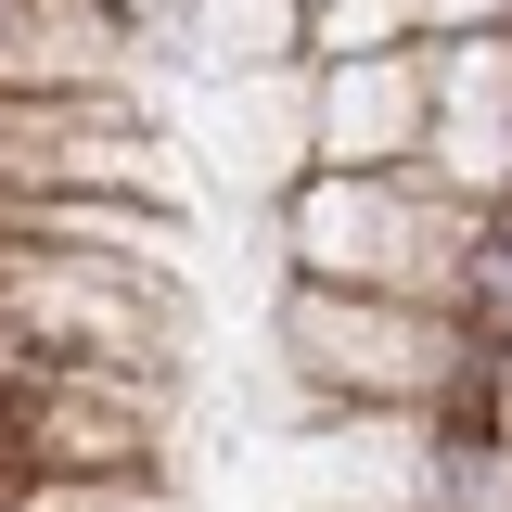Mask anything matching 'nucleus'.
Returning a JSON list of instances; mask_svg holds the SVG:
<instances>
[{
	"label": "nucleus",
	"mask_w": 512,
	"mask_h": 512,
	"mask_svg": "<svg viewBox=\"0 0 512 512\" xmlns=\"http://www.w3.org/2000/svg\"><path fill=\"white\" fill-rule=\"evenodd\" d=\"M269 231L295 282H359V295H461V244H474V205L436 167H295L269 192Z\"/></svg>",
	"instance_id": "1"
},
{
	"label": "nucleus",
	"mask_w": 512,
	"mask_h": 512,
	"mask_svg": "<svg viewBox=\"0 0 512 512\" xmlns=\"http://www.w3.org/2000/svg\"><path fill=\"white\" fill-rule=\"evenodd\" d=\"M461 320L423 295H359V282H295L269 295V359L295 372V397H346V410H436V384L461 372Z\"/></svg>",
	"instance_id": "2"
},
{
	"label": "nucleus",
	"mask_w": 512,
	"mask_h": 512,
	"mask_svg": "<svg viewBox=\"0 0 512 512\" xmlns=\"http://www.w3.org/2000/svg\"><path fill=\"white\" fill-rule=\"evenodd\" d=\"M180 359H39L0 384V474H167Z\"/></svg>",
	"instance_id": "3"
},
{
	"label": "nucleus",
	"mask_w": 512,
	"mask_h": 512,
	"mask_svg": "<svg viewBox=\"0 0 512 512\" xmlns=\"http://www.w3.org/2000/svg\"><path fill=\"white\" fill-rule=\"evenodd\" d=\"M0 192H128L192 218L154 90H0Z\"/></svg>",
	"instance_id": "4"
},
{
	"label": "nucleus",
	"mask_w": 512,
	"mask_h": 512,
	"mask_svg": "<svg viewBox=\"0 0 512 512\" xmlns=\"http://www.w3.org/2000/svg\"><path fill=\"white\" fill-rule=\"evenodd\" d=\"M423 167L461 205H512V26L423 39Z\"/></svg>",
	"instance_id": "5"
},
{
	"label": "nucleus",
	"mask_w": 512,
	"mask_h": 512,
	"mask_svg": "<svg viewBox=\"0 0 512 512\" xmlns=\"http://www.w3.org/2000/svg\"><path fill=\"white\" fill-rule=\"evenodd\" d=\"M0 90H154V26L116 0H0Z\"/></svg>",
	"instance_id": "6"
},
{
	"label": "nucleus",
	"mask_w": 512,
	"mask_h": 512,
	"mask_svg": "<svg viewBox=\"0 0 512 512\" xmlns=\"http://www.w3.org/2000/svg\"><path fill=\"white\" fill-rule=\"evenodd\" d=\"M308 167H423V39L308 64Z\"/></svg>",
	"instance_id": "7"
},
{
	"label": "nucleus",
	"mask_w": 512,
	"mask_h": 512,
	"mask_svg": "<svg viewBox=\"0 0 512 512\" xmlns=\"http://www.w3.org/2000/svg\"><path fill=\"white\" fill-rule=\"evenodd\" d=\"M154 52L192 64L205 90H231V77H269V64H308V0H180L154 26Z\"/></svg>",
	"instance_id": "8"
},
{
	"label": "nucleus",
	"mask_w": 512,
	"mask_h": 512,
	"mask_svg": "<svg viewBox=\"0 0 512 512\" xmlns=\"http://www.w3.org/2000/svg\"><path fill=\"white\" fill-rule=\"evenodd\" d=\"M218 128H231V154H244V180H295L308 167V64H269V77H231L218 90Z\"/></svg>",
	"instance_id": "9"
},
{
	"label": "nucleus",
	"mask_w": 512,
	"mask_h": 512,
	"mask_svg": "<svg viewBox=\"0 0 512 512\" xmlns=\"http://www.w3.org/2000/svg\"><path fill=\"white\" fill-rule=\"evenodd\" d=\"M0 512H180L167 474H0Z\"/></svg>",
	"instance_id": "10"
},
{
	"label": "nucleus",
	"mask_w": 512,
	"mask_h": 512,
	"mask_svg": "<svg viewBox=\"0 0 512 512\" xmlns=\"http://www.w3.org/2000/svg\"><path fill=\"white\" fill-rule=\"evenodd\" d=\"M423 39V0H320L308 13V64H333V52H410Z\"/></svg>",
	"instance_id": "11"
},
{
	"label": "nucleus",
	"mask_w": 512,
	"mask_h": 512,
	"mask_svg": "<svg viewBox=\"0 0 512 512\" xmlns=\"http://www.w3.org/2000/svg\"><path fill=\"white\" fill-rule=\"evenodd\" d=\"M512 26V0H423V39H487Z\"/></svg>",
	"instance_id": "12"
},
{
	"label": "nucleus",
	"mask_w": 512,
	"mask_h": 512,
	"mask_svg": "<svg viewBox=\"0 0 512 512\" xmlns=\"http://www.w3.org/2000/svg\"><path fill=\"white\" fill-rule=\"evenodd\" d=\"M308 13H320V0H308Z\"/></svg>",
	"instance_id": "13"
}]
</instances>
